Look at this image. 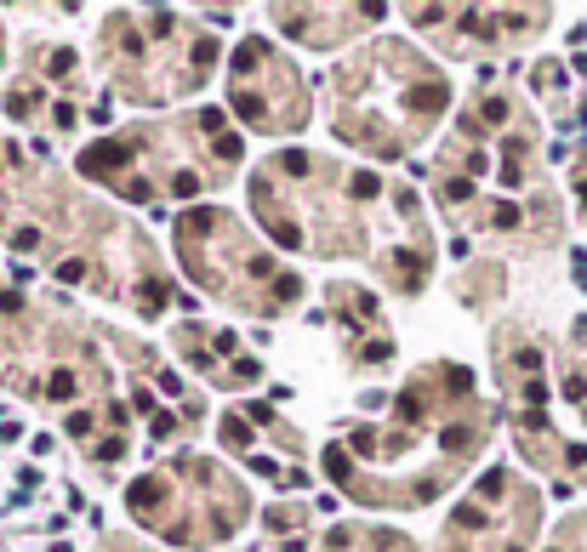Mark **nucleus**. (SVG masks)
Listing matches in <instances>:
<instances>
[{
	"mask_svg": "<svg viewBox=\"0 0 587 552\" xmlns=\"http://www.w3.org/2000/svg\"><path fill=\"white\" fill-rule=\"evenodd\" d=\"M46 393H52L57 404H63V399H74V376H69V370H52V381H46Z\"/></svg>",
	"mask_w": 587,
	"mask_h": 552,
	"instance_id": "obj_3",
	"label": "nucleus"
},
{
	"mask_svg": "<svg viewBox=\"0 0 587 552\" xmlns=\"http://www.w3.org/2000/svg\"><path fill=\"white\" fill-rule=\"evenodd\" d=\"M6 108H12V114H29V108H34V92H12Z\"/></svg>",
	"mask_w": 587,
	"mask_h": 552,
	"instance_id": "obj_5",
	"label": "nucleus"
},
{
	"mask_svg": "<svg viewBox=\"0 0 587 552\" xmlns=\"http://www.w3.org/2000/svg\"><path fill=\"white\" fill-rule=\"evenodd\" d=\"M18 308H23V296L18 290H0V313H18Z\"/></svg>",
	"mask_w": 587,
	"mask_h": 552,
	"instance_id": "obj_7",
	"label": "nucleus"
},
{
	"mask_svg": "<svg viewBox=\"0 0 587 552\" xmlns=\"http://www.w3.org/2000/svg\"><path fill=\"white\" fill-rule=\"evenodd\" d=\"M125 501H132V513H154V507L165 501V479H137L132 490H125Z\"/></svg>",
	"mask_w": 587,
	"mask_h": 552,
	"instance_id": "obj_2",
	"label": "nucleus"
},
{
	"mask_svg": "<svg viewBox=\"0 0 587 552\" xmlns=\"http://www.w3.org/2000/svg\"><path fill=\"white\" fill-rule=\"evenodd\" d=\"M223 439H228L234 450H245V444H251V427H245V421H234V416H228V421H223Z\"/></svg>",
	"mask_w": 587,
	"mask_h": 552,
	"instance_id": "obj_4",
	"label": "nucleus"
},
{
	"mask_svg": "<svg viewBox=\"0 0 587 552\" xmlns=\"http://www.w3.org/2000/svg\"><path fill=\"white\" fill-rule=\"evenodd\" d=\"M34 239H40L34 228H18V234H12V245H18V250H34Z\"/></svg>",
	"mask_w": 587,
	"mask_h": 552,
	"instance_id": "obj_9",
	"label": "nucleus"
},
{
	"mask_svg": "<svg viewBox=\"0 0 587 552\" xmlns=\"http://www.w3.org/2000/svg\"><path fill=\"white\" fill-rule=\"evenodd\" d=\"M97 455H103V461H120V455H125V439H103V450H97Z\"/></svg>",
	"mask_w": 587,
	"mask_h": 552,
	"instance_id": "obj_6",
	"label": "nucleus"
},
{
	"mask_svg": "<svg viewBox=\"0 0 587 552\" xmlns=\"http://www.w3.org/2000/svg\"><path fill=\"white\" fill-rule=\"evenodd\" d=\"M217 154L223 160H240V137H217Z\"/></svg>",
	"mask_w": 587,
	"mask_h": 552,
	"instance_id": "obj_8",
	"label": "nucleus"
},
{
	"mask_svg": "<svg viewBox=\"0 0 587 552\" xmlns=\"http://www.w3.org/2000/svg\"><path fill=\"white\" fill-rule=\"evenodd\" d=\"M120 160H125V143H97V148L80 154L86 177H114V171H120Z\"/></svg>",
	"mask_w": 587,
	"mask_h": 552,
	"instance_id": "obj_1",
	"label": "nucleus"
}]
</instances>
